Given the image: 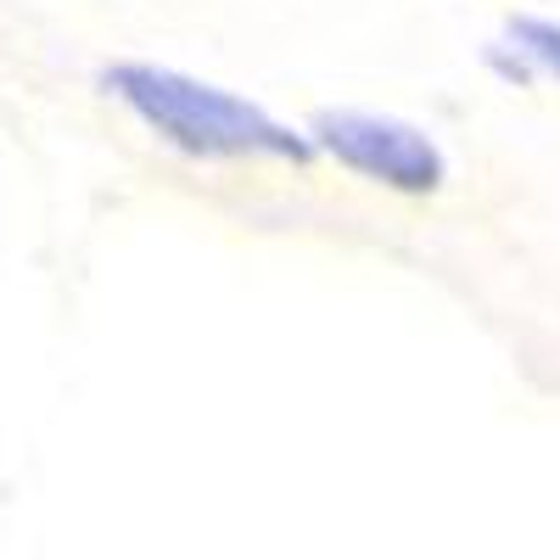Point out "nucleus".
<instances>
[{"label": "nucleus", "instance_id": "obj_1", "mask_svg": "<svg viewBox=\"0 0 560 560\" xmlns=\"http://www.w3.org/2000/svg\"><path fill=\"white\" fill-rule=\"evenodd\" d=\"M107 96L124 102L163 147L197 163H308L314 140L280 124L269 107L236 96L213 79L158 68V62H113L102 73Z\"/></svg>", "mask_w": 560, "mask_h": 560}, {"label": "nucleus", "instance_id": "obj_2", "mask_svg": "<svg viewBox=\"0 0 560 560\" xmlns=\"http://www.w3.org/2000/svg\"><path fill=\"white\" fill-rule=\"evenodd\" d=\"M314 152H325L331 163H342L348 174L387 185L398 197H432L448 179V158L443 147L409 118L393 113H364V107H331L308 124Z\"/></svg>", "mask_w": 560, "mask_h": 560}, {"label": "nucleus", "instance_id": "obj_3", "mask_svg": "<svg viewBox=\"0 0 560 560\" xmlns=\"http://www.w3.org/2000/svg\"><path fill=\"white\" fill-rule=\"evenodd\" d=\"M510 45L533 62V73L560 79V23L555 18H510Z\"/></svg>", "mask_w": 560, "mask_h": 560}]
</instances>
